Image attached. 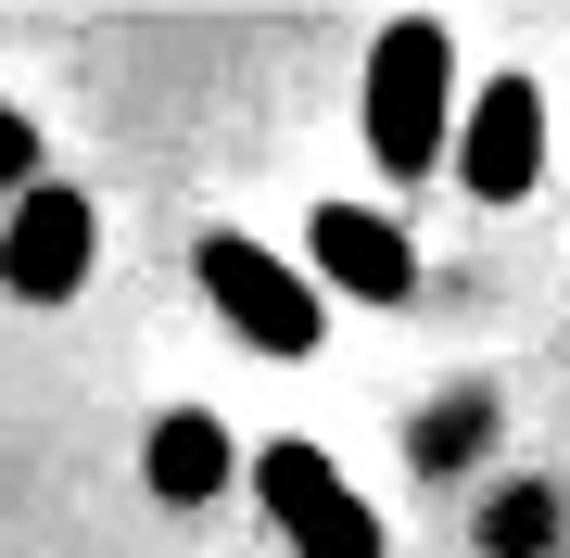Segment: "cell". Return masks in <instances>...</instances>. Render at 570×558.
<instances>
[{
	"label": "cell",
	"mask_w": 570,
	"mask_h": 558,
	"mask_svg": "<svg viewBox=\"0 0 570 558\" xmlns=\"http://www.w3.org/2000/svg\"><path fill=\"white\" fill-rule=\"evenodd\" d=\"M355 127H367V166H381V178H444V140H456V39L431 13H406V26L367 39Z\"/></svg>",
	"instance_id": "cell-1"
},
{
	"label": "cell",
	"mask_w": 570,
	"mask_h": 558,
	"mask_svg": "<svg viewBox=\"0 0 570 558\" xmlns=\"http://www.w3.org/2000/svg\"><path fill=\"white\" fill-rule=\"evenodd\" d=\"M190 280H204V305H216L254 355H279V369H305V355L330 343L317 280H305V267H279L254 228H204V242H190Z\"/></svg>",
	"instance_id": "cell-2"
},
{
	"label": "cell",
	"mask_w": 570,
	"mask_h": 558,
	"mask_svg": "<svg viewBox=\"0 0 570 558\" xmlns=\"http://www.w3.org/2000/svg\"><path fill=\"white\" fill-rule=\"evenodd\" d=\"M89 267H102V216H89V190L26 178L13 216H0V292H13V305H77Z\"/></svg>",
	"instance_id": "cell-3"
},
{
	"label": "cell",
	"mask_w": 570,
	"mask_h": 558,
	"mask_svg": "<svg viewBox=\"0 0 570 558\" xmlns=\"http://www.w3.org/2000/svg\"><path fill=\"white\" fill-rule=\"evenodd\" d=\"M254 496H266V520L292 533V558H381V546H393L381 508L330 470V444H266V457H254Z\"/></svg>",
	"instance_id": "cell-4"
},
{
	"label": "cell",
	"mask_w": 570,
	"mask_h": 558,
	"mask_svg": "<svg viewBox=\"0 0 570 558\" xmlns=\"http://www.w3.org/2000/svg\"><path fill=\"white\" fill-rule=\"evenodd\" d=\"M444 166L469 178V204H532V178H546V89L532 77H482L444 140Z\"/></svg>",
	"instance_id": "cell-5"
},
{
	"label": "cell",
	"mask_w": 570,
	"mask_h": 558,
	"mask_svg": "<svg viewBox=\"0 0 570 558\" xmlns=\"http://www.w3.org/2000/svg\"><path fill=\"white\" fill-rule=\"evenodd\" d=\"M305 254H317L330 292H355V305H406V292H419V242L393 216H367V204H317L305 216Z\"/></svg>",
	"instance_id": "cell-6"
},
{
	"label": "cell",
	"mask_w": 570,
	"mask_h": 558,
	"mask_svg": "<svg viewBox=\"0 0 570 558\" xmlns=\"http://www.w3.org/2000/svg\"><path fill=\"white\" fill-rule=\"evenodd\" d=\"M140 482H153L165 508L228 496V482H242V444H228V419H216V407H165V419H153V444H140Z\"/></svg>",
	"instance_id": "cell-7"
},
{
	"label": "cell",
	"mask_w": 570,
	"mask_h": 558,
	"mask_svg": "<svg viewBox=\"0 0 570 558\" xmlns=\"http://www.w3.org/2000/svg\"><path fill=\"white\" fill-rule=\"evenodd\" d=\"M26 178H39V127H26L13 102H0V204H13V190H26Z\"/></svg>",
	"instance_id": "cell-8"
},
{
	"label": "cell",
	"mask_w": 570,
	"mask_h": 558,
	"mask_svg": "<svg viewBox=\"0 0 570 558\" xmlns=\"http://www.w3.org/2000/svg\"><path fill=\"white\" fill-rule=\"evenodd\" d=\"M546 546V496H508V520H494V558H532Z\"/></svg>",
	"instance_id": "cell-9"
}]
</instances>
